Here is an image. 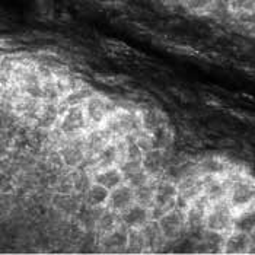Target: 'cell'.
Masks as SVG:
<instances>
[{
    "instance_id": "cell-1",
    "label": "cell",
    "mask_w": 255,
    "mask_h": 255,
    "mask_svg": "<svg viewBox=\"0 0 255 255\" xmlns=\"http://www.w3.org/2000/svg\"><path fill=\"white\" fill-rule=\"evenodd\" d=\"M232 171V169H231ZM229 191L226 201L232 207V210L238 213L248 207L255 206V181L253 178L247 177L244 174H234L229 172Z\"/></svg>"
},
{
    "instance_id": "cell-2",
    "label": "cell",
    "mask_w": 255,
    "mask_h": 255,
    "mask_svg": "<svg viewBox=\"0 0 255 255\" xmlns=\"http://www.w3.org/2000/svg\"><path fill=\"white\" fill-rule=\"evenodd\" d=\"M178 184L169 179H157L156 191H155V201L150 207V217L152 220H157L165 212L174 209L177 206L178 200Z\"/></svg>"
},
{
    "instance_id": "cell-3",
    "label": "cell",
    "mask_w": 255,
    "mask_h": 255,
    "mask_svg": "<svg viewBox=\"0 0 255 255\" xmlns=\"http://www.w3.org/2000/svg\"><path fill=\"white\" fill-rule=\"evenodd\" d=\"M234 219H235V212L232 210V207L228 204L226 200L212 203L204 222V228L228 235L229 232L234 231Z\"/></svg>"
},
{
    "instance_id": "cell-4",
    "label": "cell",
    "mask_w": 255,
    "mask_h": 255,
    "mask_svg": "<svg viewBox=\"0 0 255 255\" xmlns=\"http://www.w3.org/2000/svg\"><path fill=\"white\" fill-rule=\"evenodd\" d=\"M88 127H89V123L85 113V105L70 107L64 110L57 124L60 133L67 137H78L86 131Z\"/></svg>"
},
{
    "instance_id": "cell-5",
    "label": "cell",
    "mask_w": 255,
    "mask_h": 255,
    "mask_svg": "<svg viewBox=\"0 0 255 255\" xmlns=\"http://www.w3.org/2000/svg\"><path fill=\"white\" fill-rule=\"evenodd\" d=\"M157 225L166 242H175L187 231L185 212L175 206L157 219Z\"/></svg>"
},
{
    "instance_id": "cell-6",
    "label": "cell",
    "mask_w": 255,
    "mask_h": 255,
    "mask_svg": "<svg viewBox=\"0 0 255 255\" xmlns=\"http://www.w3.org/2000/svg\"><path fill=\"white\" fill-rule=\"evenodd\" d=\"M116 110H117V107L113 101H110L102 95H98V94H95L85 104V113L88 117V123L94 128L102 127Z\"/></svg>"
},
{
    "instance_id": "cell-7",
    "label": "cell",
    "mask_w": 255,
    "mask_h": 255,
    "mask_svg": "<svg viewBox=\"0 0 255 255\" xmlns=\"http://www.w3.org/2000/svg\"><path fill=\"white\" fill-rule=\"evenodd\" d=\"M210 206H212V201L204 194L198 196L188 204V207L185 210V223H187L188 232H191V234H194V232L203 234L204 232V229H206L204 222H206Z\"/></svg>"
},
{
    "instance_id": "cell-8",
    "label": "cell",
    "mask_w": 255,
    "mask_h": 255,
    "mask_svg": "<svg viewBox=\"0 0 255 255\" xmlns=\"http://www.w3.org/2000/svg\"><path fill=\"white\" fill-rule=\"evenodd\" d=\"M194 166L196 172L201 177H223L228 175L232 169L229 160L216 155L201 157L194 163Z\"/></svg>"
},
{
    "instance_id": "cell-9",
    "label": "cell",
    "mask_w": 255,
    "mask_h": 255,
    "mask_svg": "<svg viewBox=\"0 0 255 255\" xmlns=\"http://www.w3.org/2000/svg\"><path fill=\"white\" fill-rule=\"evenodd\" d=\"M136 203V196H134V188H131L128 184H121L117 188L111 190L110 193V200L107 207L117 212V213H123L126 212L128 207H131Z\"/></svg>"
},
{
    "instance_id": "cell-10",
    "label": "cell",
    "mask_w": 255,
    "mask_h": 255,
    "mask_svg": "<svg viewBox=\"0 0 255 255\" xmlns=\"http://www.w3.org/2000/svg\"><path fill=\"white\" fill-rule=\"evenodd\" d=\"M168 150H160V149H152L144 153L143 156V168L144 171L155 179H160L165 174V169L169 165L168 160Z\"/></svg>"
},
{
    "instance_id": "cell-11",
    "label": "cell",
    "mask_w": 255,
    "mask_h": 255,
    "mask_svg": "<svg viewBox=\"0 0 255 255\" xmlns=\"http://www.w3.org/2000/svg\"><path fill=\"white\" fill-rule=\"evenodd\" d=\"M229 177H203V194L212 203L226 200L229 191Z\"/></svg>"
},
{
    "instance_id": "cell-12",
    "label": "cell",
    "mask_w": 255,
    "mask_h": 255,
    "mask_svg": "<svg viewBox=\"0 0 255 255\" xmlns=\"http://www.w3.org/2000/svg\"><path fill=\"white\" fill-rule=\"evenodd\" d=\"M120 217H121V223L127 229H141L152 220L150 209L144 207L138 203H134L131 207H128L126 212H123Z\"/></svg>"
},
{
    "instance_id": "cell-13",
    "label": "cell",
    "mask_w": 255,
    "mask_h": 255,
    "mask_svg": "<svg viewBox=\"0 0 255 255\" xmlns=\"http://www.w3.org/2000/svg\"><path fill=\"white\" fill-rule=\"evenodd\" d=\"M123 157H124V149L120 147L117 141L111 140L99 150L98 155L94 157V162L97 169H102V168L116 166L123 160Z\"/></svg>"
},
{
    "instance_id": "cell-14",
    "label": "cell",
    "mask_w": 255,
    "mask_h": 255,
    "mask_svg": "<svg viewBox=\"0 0 255 255\" xmlns=\"http://www.w3.org/2000/svg\"><path fill=\"white\" fill-rule=\"evenodd\" d=\"M61 114H63V111L60 108L59 102L44 101L38 114V118L35 120V124H37L38 128H42V130L54 128L59 124Z\"/></svg>"
},
{
    "instance_id": "cell-15",
    "label": "cell",
    "mask_w": 255,
    "mask_h": 255,
    "mask_svg": "<svg viewBox=\"0 0 255 255\" xmlns=\"http://www.w3.org/2000/svg\"><path fill=\"white\" fill-rule=\"evenodd\" d=\"M92 179L94 182L104 185L105 188H108L110 191L117 188L118 185L126 182V178L123 175L121 169L118 168V165L116 166H110V168H102V169H97L92 174Z\"/></svg>"
},
{
    "instance_id": "cell-16",
    "label": "cell",
    "mask_w": 255,
    "mask_h": 255,
    "mask_svg": "<svg viewBox=\"0 0 255 255\" xmlns=\"http://www.w3.org/2000/svg\"><path fill=\"white\" fill-rule=\"evenodd\" d=\"M250 247H251L250 234L232 231L226 235L223 254H248Z\"/></svg>"
},
{
    "instance_id": "cell-17",
    "label": "cell",
    "mask_w": 255,
    "mask_h": 255,
    "mask_svg": "<svg viewBox=\"0 0 255 255\" xmlns=\"http://www.w3.org/2000/svg\"><path fill=\"white\" fill-rule=\"evenodd\" d=\"M95 95V91L91 88V86H86V85H82L79 88L72 89L69 94H66L63 98L59 101L60 108L61 111L70 108V107H79V105H85L89 99Z\"/></svg>"
},
{
    "instance_id": "cell-18",
    "label": "cell",
    "mask_w": 255,
    "mask_h": 255,
    "mask_svg": "<svg viewBox=\"0 0 255 255\" xmlns=\"http://www.w3.org/2000/svg\"><path fill=\"white\" fill-rule=\"evenodd\" d=\"M60 155L63 157V162L66 166L69 168H78L83 163L85 157H86V150H85V138L83 141L79 144L78 141H72L69 144H66L61 150Z\"/></svg>"
},
{
    "instance_id": "cell-19",
    "label": "cell",
    "mask_w": 255,
    "mask_h": 255,
    "mask_svg": "<svg viewBox=\"0 0 255 255\" xmlns=\"http://www.w3.org/2000/svg\"><path fill=\"white\" fill-rule=\"evenodd\" d=\"M138 114H140V121H141V128L147 133H152L159 126L169 123L168 116L159 108H152V107L144 108Z\"/></svg>"
},
{
    "instance_id": "cell-20",
    "label": "cell",
    "mask_w": 255,
    "mask_h": 255,
    "mask_svg": "<svg viewBox=\"0 0 255 255\" xmlns=\"http://www.w3.org/2000/svg\"><path fill=\"white\" fill-rule=\"evenodd\" d=\"M127 241H128V229L123 223L113 232L102 235V245L108 251H120L123 248L127 250Z\"/></svg>"
},
{
    "instance_id": "cell-21",
    "label": "cell",
    "mask_w": 255,
    "mask_h": 255,
    "mask_svg": "<svg viewBox=\"0 0 255 255\" xmlns=\"http://www.w3.org/2000/svg\"><path fill=\"white\" fill-rule=\"evenodd\" d=\"M226 241V234L204 229L203 235L200 238V245L206 248L209 254H223V247Z\"/></svg>"
},
{
    "instance_id": "cell-22",
    "label": "cell",
    "mask_w": 255,
    "mask_h": 255,
    "mask_svg": "<svg viewBox=\"0 0 255 255\" xmlns=\"http://www.w3.org/2000/svg\"><path fill=\"white\" fill-rule=\"evenodd\" d=\"M149 134H150V141H152V149L168 150L171 144L174 143V130L169 126V123L159 126Z\"/></svg>"
},
{
    "instance_id": "cell-23",
    "label": "cell",
    "mask_w": 255,
    "mask_h": 255,
    "mask_svg": "<svg viewBox=\"0 0 255 255\" xmlns=\"http://www.w3.org/2000/svg\"><path fill=\"white\" fill-rule=\"evenodd\" d=\"M110 190L105 188L104 185L92 182V185L89 187V190L85 193L86 196V203L89 204V207L92 209H101V207H107L108 200H110Z\"/></svg>"
},
{
    "instance_id": "cell-24",
    "label": "cell",
    "mask_w": 255,
    "mask_h": 255,
    "mask_svg": "<svg viewBox=\"0 0 255 255\" xmlns=\"http://www.w3.org/2000/svg\"><path fill=\"white\" fill-rule=\"evenodd\" d=\"M255 228V206L248 207L245 210H241L235 213L234 219V231L251 234Z\"/></svg>"
},
{
    "instance_id": "cell-25",
    "label": "cell",
    "mask_w": 255,
    "mask_h": 255,
    "mask_svg": "<svg viewBox=\"0 0 255 255\" xmlns=\"http://www.w3.org/2000/svg\"><path fill=\"white\" fill-rule=\"evenodd\" d=\"M121 225V217L120 213L105 207V210L102 212V215L98 220V229L101 235H107L110 232H113L114 229H117Z\"/></svg>"
},
{
    "instance_id": "cell-26",
    "label": "cell",
    "mask_w": 255,
    "mask_h": 255,
    "mask_svg": "<svg viewBox=\"0 0 255 255\" xmlns=\"http://www.w3.org/2000/svg\"><path fill=\"white\" fill-rule=\"evenodd\" d=\"M156 182L157 179H152L150 182H147L143 187H138L134 190V196H136V203L144 206V207H152L153 201H155V191H156Z\"/></svg>"
},
{
    "instance_id": "cell-27",
    "label": "cell",
    "mask_w": 255,
    "mask_h": 255,
    "mask_svg": "<svg viewBox=\"0 0 255 255\" xmlns=\"http://www.w3.org/2000/svg\"><path fill=\"white\" fill-rule=\"evenodd\" d=\"M147 248L146 239L141 229H128V241H127V251L128 253H143Z\"/></svg>"
},
{
    "instance_id": "cell-28",
    "label": "cell",
    "mask_w": 255,
    "mask_h": 255,
    "mask_svg": "<svg viewBox=\"0 0 255 255\" xmlns=\"http://www.w3.org/2000/svg\"><path fill=\"white\" fill-rule=\"evenodd\" d=\"M118 168L121 169L123 175L127 179L133 174H136L137 171L143 169V159H123L118 163Z\"/></svg>"
},
{
    "instance_id": "cell-29",
    "label": "cell",
    "mask_w": 255,
    "mask_h": 255,
    "mask_svg": "<svg viewBox=\"0 0 255 255\" xmlns=\"http://www.w3.org/2000/svg\"><path fill=\"white\" fill-rule=\"evenodd\" d=\"M152 179H155V178H152L146 171H144V168L143 169H140L137 171L136 174H133L131 177H128L126 179V184H128L131 188H138V187H143V185H146L147 182H150Z\"/></svg>"
},
{
    "instance_id": "cell-30",
    "label": "cell",
    "mask_w": 255,
    "mask_h": 255,
    "mask_svg": "<svg viewBox=\"0 0 255 255\" xmlns=\"http://www.w3.org/2000/svg\"><path fill=\"white\" fill-rule=\"evenodd\" d=\"M94 78L97 79L98 82L104 83V85H108V86H118V85H123L127 78L126 76H121V75H99V73H95Z\"/></svg>"
},
{
    "instance_id": "cell-31",
    "label": "cell",
    "mask_w": 255,
    "mask_h": 255,
    "mask_svg": "<svg viewBox=\"0 0 255 255\" xmlns=\"http://www.w3.org/2000/svg\"><path fill=\"white\" fill-rule=\"evenodd\" d=\"M212 3H213V0H187L188 9L194 10V12H203V10L209 9Z\"/></svg>"
},
{
    "instance_id": "cell-32",
    "label": "cell",
    "mask_w": 255,
    "mask_h": 255,
    "mask_svg": "<svg viewBox=\"0 0 255 255\" xmlns=\"http://www.w3.org/2000/svg\"><path fill=\"white\" fill-rule=\"evenodd\" d=\"M250 238H251V242H255V228L253 229V232L250 234Z\"/></svg>"
}]
</instances>
